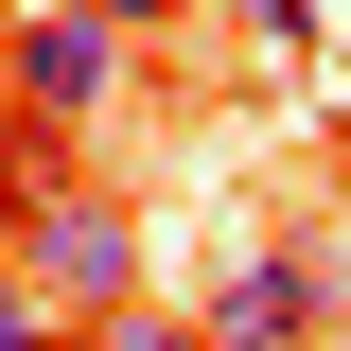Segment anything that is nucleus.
Segmentation results:
<instances>
[{"label":"nucleus","instance_id":"f257e3e1","mask_svg":"<svg viewBox=\"0 0 351 351\" xmlns=\"http://www.w3.org/2000/svg\"><path fill=\"white\" fill-rule=\"evenodd\" d=\"M0 281L36 299L53 334H106V316H141V211L88 193V176H36V193L0 211Z\"/></svg>","mask_w":351,"mask_h":351},{"label":"nucleus","instance_id":"f03ea898","mask_svg":"<svg viewBox=\"0 0 351 351\" xmlns=\"http://www.w3.org/2000/svg\"><path fill=\"white\" fill-rule=\"evenodd\" d=\"M106 88H123V36H106L88 0H36V18H0V106H18L36 141L106 123Z\"/></svg>","mask_w":351,"mask_h":351},{"label":"nucleus","instance_id":"7ed1b4c3","mask_svg":"<svg viewBox=\"0 0 351 351\" xmlns=\"http://www.w3.org/2000/svg\"><path fill=\"white\" fill-rule=\"evenodd\" d=\"M316 316H334V281H316L299 228L228 246V281H211V351H316Z\"/></svg>","mask_w":351,"mask_h":351},{"label":"nucleus","instance_id":"20e7f679","mask_svg":"<svg viewBox=\"0 0 351 351\" xmlns=\"http://www.w3.org/2000/svg\"><path fill=\"white\" fill-rule=\"evenodd\" d=\"M88 351H211V316H106Z\"/></svg>","mask_w":351,"mask_h":351},{"label":"nucleus","instance_id":"39448f33","mask_svg":"<svg viewBox=\"0 0 351 351\" xmlns=\"http://www.w3.org/2000/svg\"><path fill=\"white\" fill-rule=\"evenodd\" d=\"M0 351H71V334H53V316L18 299V281H0Z\"/></svg>","mask_w":351,"mask_h":351},{"label":"nucleus","instance_id":"423d86ee","mask_svg":"<svg viewBox=\"0 0 351 351\" xmlns=\"http://www.w3.org/2000/svg\"><path fill=\"white\" fill-rule=\"evenodd\" d=\"M88 18H106V36H158V18H193V0H88Z\"/></svg>","mask_w":351,"mask_h":351},{"label":"nucleus","instance_id":"0eeeda50","mask_svg":"<svg viewBox=\"0 0 351 351\" xmlns=\"http://www.w3.org/2000/svg\"><path fill=\"white\" fill-rule=\"evenodd\" d=\"M71 351H88V334H71Z\"/></svg>","mask_w":351,"mask_h":351}]
</instances>
